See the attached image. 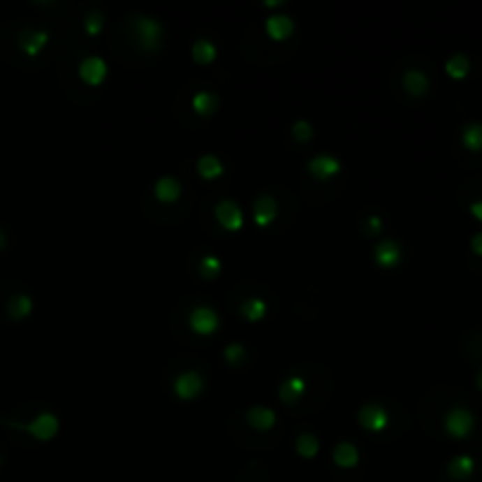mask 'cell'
<instances>
[{
  "label": "cell",
  "instance_id": "37",
  "mask_svg": "<svg viewBox=\"0 0 482 482\" xmlns=\"http://www.w3.org/2000/svg\"><path fill=\"white\" fill-rule=\"evenodd\" d=\"M5 247V233H3V228H0V249Z\"/></svg>",
  "mask_w": 482,
  "mask_h": 482
},
{
  "label": "cell",
  "instance_id": "28",
  "mask_svg": "<svg viewBox=\"0 0 482 482\" xmlns=\"http://www.w3.org/2000/svg\"><path fill=\"white\" fill-rule=\"evenodd\" d=\"M221 268H224V263H221L219 256H217V254H205L203 259H200V266H198V271H200L203 278L214 280L217 275L221 273Z\"/></svg>",
  "mask_w": 482,
  "mask_h": 482
},
{
  "label": "cell",
  "instance_id": "19",
  "mask_svg": "<svg viewBox=\"0 0 482 482\" xmlns=\"http://www.w3.org/2000/svg\"><path fill=\"white\" fill-rule=\"evenodd\" d=\"M332 461L339 468H356L358 461H360V452H358V447L353 445V442L344 440V442H339V445L332 449Z\"/></svg>",
  "mask_w": 482,
  "mask_h": 482
},
{
  "label": "cell",
  "instance_id": "36",
  "mask_svg": "<svg viewBox=\"0 0 482 482\" xmlns=\"http://www.w3.org/2000/svg\"><path fill=\"white\" fill-rule=\"evenodd\" d=\"M475 384H478V388L482 390V370H480V374H478V377H475Z\"/></svg>",
  "mask_w": 482,
  "mask_h": 482
},
{
  "label": "cell",
  "instance_id": "16",
  "mask_svg": "<svg viewBox=\"0 0 482 482\" xmlns=\"http://www.w3.org/2000/svg\"><path fill=\"white\" fill-rule=\"evenodd\" d=\"M278 217V203L271 196H261L254 200V224L259 228H268Z\"/></svg>",
  "mask_w": 482,
  "mask_h": 482
},
{
  "label": "cell",
  "instance_id": "34",
  "mask_svg": "<svg viewBox=\"0 0 482 482\" xmlns=\"http://www.w3.org/2000/svg\"><path fill=\"white\" fill-rule=\"evenodd\" d=\"M471 214H473L478 221H482V200H478V203L471 205Z\"/></svg>",
  "mask_w": 482,
  "mask_h": 482
},
{
  "label": "cell",
  "instance_id": "18",
  "mask_svg": "<svg viewBox=\"0 0 482 482\" xmlns=\"http://www.w3.org/2000/svg\"><path fill=\"white\" fill-rule=\"evenodd\" d=\"M402 87H404V92H407V94L423 96L428 92L430 80H428V75L423 73L421 68H407L402 73Z\"/></svg>",
  "mask_w": 482,
  "mask_h": 482
},
{
  "label": "cell",
  "instance_id": "4",
  "mask_svg": "<svg viewBox=\"0 0 482 482\" xmlns=\"http://www.w3.org/2000/svg\"><path fill=\"white\" fill-rule=\"evenodd\" d=\"M219 313L214 311L212 306H196L193 311L189 313V327L196 334H200V337H210V334H214L219 330Z\"/></svg>",
  "mask_w": 482,
  "mask_h": 482
},
{
  "label": "cell",
  "instance_id": "10",
  "mask_svg": "<svg viewBox=\"0 0 482 482\" xmlns=\"http://www.w3.org/2000/svg\"><path fill=\"white\" fill-rule=\"evenodd\" d=\"M308 172L325 182V179H332L342 172V160L330 156V153H320V156H313L308 160Z\"/></svg>",
  "mask_w": 482,
  "mask_h": 482
},
{
  "label": "cell",
  "instance_id": "7",
  "mask_svg": "<svg viewBox=\"0 0 482 482\" xmlns=\"http://www.w3.org/2000/svg\"><path fill=\"white\" fill-rule=\"evenodd\" d=\"M388 421H390L388 412H386V407L379 402L363 404L358 412V423L365 430H370V433H381V430H386V426H388Z\"/></svg>",
  "mask_w": 482,
  "mask_h": 482
},
{
  "label": "cell",
  "instance_id": "31",
  "mask_svg": "<svg viewBox=\"0 0 482 482\" xmlns=\"http://www.w3.org/2000/svg\"><path fill=\"white\" fill-rule=\"evenodd\" d=\"M313 125L308 123V120H297V123H292V137L297 139V141H311L313 139Z\"/></svg>",
  "mask_w": 482,
  "mask_h": 482
},
{
  "label": "cell",
  "instance_id": "38",
  "mask_svg": "<svg viewBox=\"0 0 482 482\" xmlns=\"http://www.w3.org/2000/svg\"><path fill=\"white\" fill-rule=\"evenodd\" d=\"M0 461H3V459H0Z\"/></svg>",
  "mask_w": 482,
  "mask_h": 482
},
{
  "label": "cell",
  "instance_id": "26",
  "mask_svg": "<svg viewBox=\"0 0 482 482\" xmlns=\"http://www.w3.org/2000/svg\"><path fill=\"white\" fill-rule=\"evenodd\" d=\"M294 449H297L301 459H316L320 452V440L313 433H301L294 442Z\"/></svg>",
  "mask_w": 482,
  "mask_h": 482
},
{
  "label": "cell",
  "instance_id": "23",
  "mask_svg": "<svg viewBox=\"0 0 482 482\" xmlns=\"http://www.w3.org/2000/svg\"><path fill=\"white\" fill-rule=\"evenodd\" d=\"M31 311H34V299H31L29 294H15V297H10V301H8V316L12 320L29 318Z\"/></svg>",
  "mask_w": 482,
  "mask_h": 482
},
{
  "label": "cell",
  "instance_id": "1",
  "mask_svg": "<svg viewBox=\"0 0 482 482\" xmlns=\"http://www.w3.org/2000/svg\"><path fill=\"white\" fill-rule=\"evenodd\" d=\"M160 36H163V27L153 15H139L134 19V38H137V45L141 50H146V52L158 50Z\"/></svg>",
  "mask_w": 482,
  "mask_h": 482
},
{
  "label": "cell",
  "instance_id": "33",
  "mask_svg": "<svg viewBox=\"0 0 482 482\" xmlns=\"http://www.w3.org/2000/svg\"><path fill=\"white\" fill-rule=\"evenodd\" d=\"M471 249L478 256H482V233H475L473 238H471Z\"/></svg>",
  "mask_w": 482,
  "mask_h": 482
},
{
  "label": "cell",
  "instance_id": "8",
  "mask_svg": "<svg viewBox=\"0 0 482 482\" xmlns=\"http://www.w3.org/2000/svg\"><path fill=\"white\" fill-rule=\"evenodd\" d=\"M172 388H175V393H177L179 400H196V397L200 395L203 388H205V379H203L200 372L186 370V372H182V374L175 379Z\"/></svg>",
  "mask_w": 482,
  "mask_h": 482
},
{
  "label": "cell",
  "instance_id": "25",
  "mask_svg": "<svg viewBox=\"0 0 482 482\" xmlns=\"http://www.w3.org/2000/svg\"><path fill=\"white\" fill-rule=\"evenodd\" d=\"M445 71L449 78L454 80H464L468 73H471V59H468L466 54H452L449 59L445 61Z\"/></svg>",
  "mask_w": 482,
  "mask_h": 482
},
{
  "label": "cell",
  "instance_id": "24",
  "mask_svg": "<svg viewBox=\"0 0 482 482\" xmlns=\"http://www.w3.org/2000/svg\"><path fill=\"white\" fill-rule=\"evenodd\" d=\"M191 57L196 64H212L217 59V45L210 38H198L191 48Z\"/></svg>",
  "mask_w": 482,
  "mask_h": 482
},
{
  "label": "cell",
  "instance_id": "27",
  "mask_svg": "<svg viewBox=\"0 0 482 482\" xmlns=\"http://www.w3.org/2000/svg\"><path fill=\"white\" fill-rule=\"evenodd\" d=\"M461 144L468 151H482V123H468L461 132Z\"/></svg>",
  "mask_w": 482,
  "mask_h": 482
},
{
  "label": "cell",
  "instance_id": "9",
  "mask_svg": "<svg viewBox=\"0 0 482 482\" xmlns=\"http://www.w3.org/2000/svg\"><path fill=\"white\" fill-rule=\"evenodd\" d=\"M48 43H50V34L45 29H24L19 34V48L29 57H38L48 48Z\"/></svg>",
  "mask_w": 482,
  "mask_h": 482
},
{
  "label": "cell",
  "instance_id": "11",
  "mask_svg": "<svg viewBox=\"0 0 482 482\" xmlns=\"http://www.w3.org/2000/svg\"><path fill=\"white\" fill-rule=\"evenodd\" d=\"M263 29H266V34H268L271 41L282 43V41H287V38L294 34V19L289 15H282V12H278V15L266 17Z\"/></svg>",
  "mask_w": 482,
  "mask_h": 482
},
{
  "label": "cell",
  "instance_id": "21",
  "mask_svg": "<svg viewBox=\"0 0 482 482\" xmlns=\"http://www.w3.org/2000/svg\"><path fill=\"white\" fill-rule=\"evenodd\" d=\"M196 170L205 182H212V179H219L224 175V163L217 156H212V153H205V156L198 158Z\"/></svg>",
  "mask_w": 482,
  "mask_h": 482
},
{
  "label": "cell",
  "instance_id": "6",
  "mask_svg": "<svg viewBox=\"0 0 482 482\" xmlns=\"http://www.w3.org/2000/svg\"><path fill=\"white\" fill-rule=\"evenodd\" d=\"M78 75L85 85H92V87L101 85L108 75V64H106L104 57L87 54V57H82L80 64H78Z\"/></svg>",
  "mask_w": 482,
  "mask_h": 482
},
{
  "label": "cell",
  "instance_id": "29",
  "mask_svg": "<svg viewBox=\"0 0 482 482\" xmlns=\"http://www.w3.org/2000/svg\"><path fill=\"white\" fill-rule=\"evenodd\" d=\"M82 27H85V34L99 36L101 31H104V15H101V10H89L87 15H85V22H82Z\"/></svg>",
  "mask_w": 482,
  "mask_h": 482
},
{
  "label": "cell",
  "instance_id": "5",
  "mask_svg": "<svg viewBox=\"0 0 482 482\" xmlns=\"http://www.w3.org/2000/svg\"><path fill=\"white\" fill-rule=\"evenodd\" d=\"M473 426H475V416L471 409H466V407H452L445 414V430L452 438H459V440L468 438Z\"/></svg>",
  "mask_w": 482,
  "mask_h": 482
},
{
  "label": "cell",
  "instance_id": "17",
  "mask_svg": "<svg viewBox=\"0 0 482 482\" xmlns=\"http://www.w3.org/2000/svg\"><path fill=\"white\" fill-rule=\"evenodd\" d=\"M191 106H193V111H196L198 115L210 118V115H214L217 108H219V94L212 92V89H198V92L193 94V99H191Z\"/></svg>",
  "mask_w": 482,
  "mask_h": 482
},
{
  "label": "cell",
  "instance_id": "14",
  "mask_svg": "<svg viewBox=\"0 0 482 482\" xmlns=\"http://www.w3.org/2000/svg\"><path fill=\"white\" fill-rule=\"evenodd\" d=\"M306 388H308V384L304 377H287L285 381L278 386V397L285 404H294L306 395Z\"/></svg>",
  "mask_w": 482,
  "mask_h": 482
},
{
  "label": "cell",
  "instance_id": "12",
  "mask_svg": "<svg viewBox=\"0 0 482 482\" xmlns=\"http://www.w3.org/2000/svg\"><path fill=\"white\" fill-rule=\"evenodd\" d=\"M374 261L381 268H395L402 261V247L395 240H381L374 247Z\"/></svg>",
  "mask_w": 482,
  "mask_h": 482
},
{
  "label": "cell",
  "instance_id": "3",
  "mask_svg": "<svg viewBox=\"0 0 482 482\" xmlns=\"http://www.w3.org/2000/svg\"><path fill=\"white\" fill-rule=\"evenodd\" d=\"M214 219L219 221V226L224 231H228V233H235V231H240L245 226V214H242L240 205L235 200H231V198L219 200L214 205Z\"/></svg>",
  "mask_w": 482,
  "mask_h": 482
},
{
  "label": "cell",
  "instance_id": "2",
  "mask_svg": "<svg viewBox=\"0 0 482 482\" xmlns=\"http://www.w3.org/2000/svg\"><path fill=\"white\" fill-rule=\"evenodd\" d=\"M17 428H24L31 438L48 442V440L57 438L61 423H59V416H57L54 412H41V414H36L29 423H17Z\"/></svg>",
  "mask_w": 482,
  "mask_h": 482
},
{
  "label": "cell",
  "instance_id": "32",
  "mask_svg": "<svg viewBox=\"0 0 482 482\" xmlns=\"http://www.w3.org/2000/svg\"><path fill=\"white\" fill-rule=\"evenodd\" d=\"M367 228L372 231V233H379V231L384 228V221H381V217H379V214H372L370 219H367Z\"/></svg>",
  "mask_w": 482,
  "mask_h": 482
},
{
  "label": "cell",
  "instance_id": "13",
  "mask_svg": "<svg viewBox=\"0 0 482 482\" xmlns=\"http://www.w3.org/2000/svg\"><path fill=\"white\" fill-rule=\"evenodd\" d=\"M245 419L254 430H271L275 421H278V414L271 407H266V404H252L245 412Z\"/></svg>",
  "mask_w": 482,
  "mask_h": 482
},
{
  "label": "cell",
  "instance_id": "15",
  "mask_svg": "<svg viewBox=\"0 0 482 482\" xmlns=\"http://www.w3.org/2000/svg\"><path fill=\"white\" fill-rule=\"evenodd\" d=\"M153 196L158 198L160 203H177L182 198V182L177 177H160L156 184H153Z\"/></svg>",
  "mask_w": 482,
  "mask_h": 482
},
{
  "label": "cell",
  "instance_id": "30",
  "mask_svg": "<svg viewBox=\"0 0 482 482\" xmlns=\"http://www.w3.org/2000/svg\"><path fill=\"white\" fill-rule=\"evenodd\" d=\"M247 356V351H245V346L242 344H228L226 349H224V360H226L228 365H238V363H242Z\"/></svg>",
  "mask_w": 482,
  "mask_h": 482
},
{
  "label": "cell",
  "instance_id": "35",
  "mask_svg": "<svg viewBox=\"0 0 482 482\" xmlns=\"http://www.w3.org/2000/svg\"><path fill=\"white\" fill-rule=\"evenodd\" d=\"M282 0H266V8H280Z\"/></svg>",
  "mask_w": 482,
  "mask_h": 482
},
{
  "label": "cell",
  "instance_id": "22",
  "mask_svg": "<svg viewBox=\"0 0 482 482\" xmlns=\"http://www.w3.org/2000/svg\"><path fill=\"white\" fill-rule=\"evenodd\" d=\"M473 471H475V461H473V456H468V454L454 456L447 466V473L452 480H468L473 475Z\"/></svg>",
  "mask_w": 482,
  "mask_h": 482
},
{
  "label": "cell",
  "instance_id": "20",
  "mask_svg": "<svg viewBox=\"0 0 482 482\" xmlns=\"http://www.w3.org/2000/svg\"><path fill=\"white\" fill-rule=\"evenodd\" d=\"M266 313H268V301L261 297H247L240 304V316L247 323H259V320L266 318Z\"/></svg>",
  "mask_w": 482,
  "mask_h": 482
}]
</instances>
